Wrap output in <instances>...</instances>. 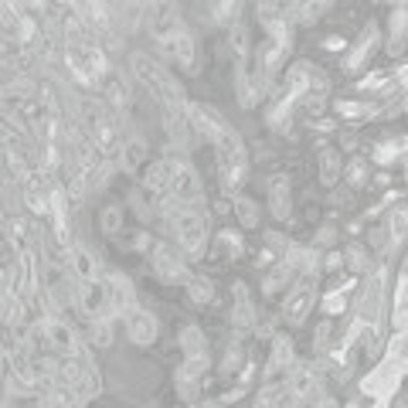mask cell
<instances>
[{"mask_svg":"<svg viewBox=\"0 0 408 408\" xmlns=\"http://www.w3.org/2000/svg\"><path fill=\"white\" fill-rule=\"evenodd\" d=\"M310 303H313V279L299 283L293 293H289V299H286V320L299 324V320L310 313Z\"/></svg>","mask_w":408,"mask_h":408,"instance_id":"52a82bcc","label":"cell"},{"mask_svg":"<svg viewBox=\"0 0 408 408\" xmlns=\"http://www.w3.org/2000/svg\"><path fill=\"white\" fill-rule=\"evenodd\" d=\"M154 266H157V272H160L163 279H184V262H180V255L170 248V245H157L154 248Z\"/></svg>","mask_w":408,"mask_h":408,"instance_id":"ba28073f","label":"cell"},{"mask_svg":"<svg viewBox=\"0 0 408 408\" xmlns=\"http://www.w3.org/2000/svg\"><path fill=\"white\" fill-rule=\"evenodd\" d=\"M187 296L204 306V303L214 299V289H211V283H204V279H191V283H187Z\"/></svg>","mask_w":408,"mask_h":408,"instance_id":"7c38bea8","label":"cell"},{"mask_svg":"<svg viewBox=\"0 0 408 408\" xmlns=\"http://www.w3.org/2000/svg\"><path fill=\"white\" fill-rule=\"evenodd\" d=\"M72 266H75L82 283H95V259H92L82 245H72Z\"/></svg>","mask_w":408,"mask_h":408,"instance_id":"9c48e42d","label":"cell"},{"mask_svg":"<svg viewBox=\"0 0 408 408\" xmlns=\"http://www.w3.org/2000/svg\"><path fill=\"white\" fill-rule=\"evenodd\" d=\"M174 232H177V242L184 252L198 255L204 248V239H207V218L198 204H177L174 207Z\"/></svg>","mask_w":408,"mask_h":408,"instance_id":"3957f363","label":"cell"},{"mask_svg":"<svg viewBox=\"0 0 408 408\" xmlns=\"http://www.w3.org/2000/svg\"><path fill=\"white\" fill-rule=\"evenodd\" d=\"M405 150V140H391L384 147H378V163H391V157H398Z\"/></svg>","mask_w":408,"mask_h":408,"instance_id":"9a60e30c","label":"cell"},{"mask_svg":"<svg viewBox=\"0 0 408 408\" xmlns=\"http://www.w3.org/2000/svg\"><path fill=\"white\" fill-rule=\"evenodd\" d=\"M143 157H147V147H143V140H129V143H126V150H122V160H126V167H136V163H143Z\"/></svg>","mask_w":408,"mask_h":408,"instance_id":"5bb4252c","label":"cell"},{"mask_svg":"<svg viewBox=\"0 0 408 408\" xmlns=\"http://www.w3.org/2000/svg\"><path fill=\"white\" fill-rule=\"evenodd\" d=\"M214 150H218V174H221V184L228 194H235V187L245 180L248 174V157H245V143L242 136L228 126L218 140H214Z\"/></svg>","mask_w":408,"mask_h":408,"instance_id":"7a4b0ae2","label":"cell"},{"mask_svg":"<svg viewBox=\"0 0 408 408\" xmlns=\"http://www.w3.org/2000/svg\"><path fill=\"white\" fill-rule=\"evenodd\" d=\"M129 65H133V72H136V79L147 85V92L160 102L163 109H170V113H187V99H184V89L174 82L170 72H163V65L157 58H150V55H143V51H136L133 58H129Z\"/></svg>","mask_w":408,"mask_h":408,"instance_id":"6da1fadb","label":"cell"},{"mask_svg":"<svg viewBox=\"0 0 408 408\" xmlns=\"http://www.w3.org/2000/svg\"><path fill=\"white\" fill-rule=\"evenodd\" d=\"M364 174L367 170H364V163L361 160H354L351 167H347V180H351V184H364Z\"/></svg>","mask_w":408,"mask_h":408,"instance_id":"d6986e66","label":"cell"},{"mask_svg":"<svg viewBox=\"0 0 408 408\" xmlns=\"http://www.w3.org/2000/svg\"><path fill=\"white\" fill-rule=\"evenodd\" d=\"M126 324H129V337H133L136 344H154V340H157V320H154L147 310L129 306V310H126Z\"/></svg>","mask_w":408,"mask_h":408,"instance_id":"8992f818","label":"cell"},{"mask_svg":"<svg viewBox=\"0 0 408 408\" xmlns=\"http://www.w3.org/2000/svg\"><path fill=\"white\" fill-rule=\"evenodd\" d=\"M235 207H239V214H242L239 221H242L245 228H252V225L259 221V218H255V204H252V201H245V198H239V201H235Z\"/></svg>","mask_w":408,"mask_h":408,"instance_id":"e0dca14e","label":"cell"},{"mask_svg":"<svg viewBox=\"0 0 408 408\" xmlns=\"http://www.w3.org/2000/svg\"><path fill=\"white\" fill-rule=\"evenodd\" d=\"M167 191H170L180 204H198V198H201L198 174H194L187 163H180V160L167 163Z\"/></svg>","mask_w":408,"mask_h":408,"instance_id":"5b68a950","label":"cell"},{"mask_svg":"<svg viewBox=\"0 0 408 408\" xmlns=\"http://www.w3.org/2000/svg\"><path fill=\"white\" fill-rule=\"evenodd\" d=\"M68 68H72V75L82 82V85H95L99 79H106V55L99 51V48H89V44H72L68 48Z\"/></svg>","mask_w":408,"mask_h":408,"instance_id":"277c9868","label":"cell"},{"mask_svg":"<svg viewBox=\"0 0 408 408\" xmlns=\"http://www.w3.org/2000/svg\"><path fill=\"white\" fill-rule=\"evenodd\" d=\"M102 228L106 232H116L120 228V211L116 207H102Z\"/></svg>","mask_w":408,"mask_h":408,"instance_id":"ac0fdd59","label":"cell"},{"mask_svg":"<svg viewBox=\"0 0 408 408\" xmlns=\"http://www.w3.org/2000/svg\"><path fill=\"white\" fill-rule=\"evenodd\" d=\"M388 228H391V242L395 245L405 239V207H395V211L388 214Z\"/></svg>","mask_w":408,"mask_h":408,"instance_id":"4fadbf2b","label":"cell"},{"mask_svg":"<svg viewBox=\"0 0 408 408\" xmlns=\"http://www.w3.org/2000/svg\"><path fill=\"white\" fill-rule=\"evenodd\" d=\"M235 326L239 330H248L252 326V306H248V296H245V289L242 286H235Z\"/></svg>","mask_w":408,"mask_h":408,"instance_id":"30bf717a","label":"cell"},{"mask_svg":"<svg viewBox=\"0 0 408 408\" xmlns=\"http://www.w3.org/2000/svg\"><path fill=\"white\" fill-rule=\"evenodd\" d=\"M276 214L279 218L289 214V187H286V180H276Z\"/></svg>","mask_w":408,"mask_h":408,"instance_id":"2e32d148","label":"cell"},{"mask_svg":"<svg viewBox=\"0 0 408 408\" xmlns=\"http://www.w3.org/2000/svg\"><path fill=\"white\" fill-rule=\"evenodd\" d=\"M72 405H75V395H72V388H68V384L51 388V391H48V398H44V408H72Z\"/></svg>","mask_w":408,"mask_h":408,"instance_id":"8fae6325","label":"cell"},{"mask_svg":"<svg viewBox=\"0 0 408 408\" xmlns=\"http://www.w3.org/2000/svg\"><path fill=\"white\" fill-rule=\"evenodd\" d=\"M324 310L326 313H340V310H344V296H340V293H330L326 303H324Z\"/></svg>","mask_w":408,"mask_h":408,"instance_id":"ffe728a7","label":"cell"}]
</instances>
